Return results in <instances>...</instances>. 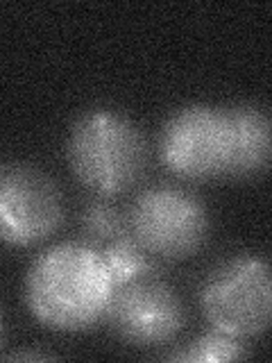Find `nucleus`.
Masks as SVG:
<instances>
[{
  "label": "nucleus",
  "instance_id": "nucleus-1",
  "mask_svg": "<svg viewBox=\"0 0 272 363\" xmlns=\"http://www.w3.org/2000/svg\"><path fill=\"white\" fill-rule=\"evenodd\" d=\"M116 279L91 243H57L32 261L26 279L30 313L55 332H86L109 313Z\"/></svg>",
  "mask_w": 272,
  "mask_h": 363
},
{
  "label": "nucleus",
  "instance_id": "nucleus-2",
  "mask_svg": "<svg viewBox=\"0 0 272 363\" xmlns=\"http://www.w3.org/2000/svg\"><path fill=\"white\" fill-rule=\"evenodd\" d=\"M68 166L98 196H120L145 173L147 145L141 130L111 109H91L68 134Z\"/></svg>",
  "mask_w": 272,
  "mask_h": 363
},
{
  "label": "nucleus",
  "instance_id": "nucleus-3",
  "mask_svg": "<svg viewBox=\"0 0 272 363\" xmlns=\"http://www.w3.org/2000/svg\"><path fill=\"white\" fill-rule=\"evenodd\" d=\"M128 230L150 257L188 259L209 236V213L198 196L173 184L147 186L136 196Z\"/></svg>",
  "mask_w": 272,
  "mask_h": 363
},
{
  "label": "nucleus",
  "instance_id": "nucleus-4",
  "mask_svg": "<svg viewBox=\"0 0 272 363\" xmlns=\"http://www.w3.org/2000/svg\"><path fill=\"white\" fill-rule=\"evenodd\" d=\"M200 304L215 332L234 338L264 334L272 313L266 259L234 257L220 264L202 284Z\"/></svg>",
  "mask_w": 272,
  "mask_h": 363
},
{
  "label": "nucleus",
  "instance_id": "nucleus-5",
  "mask_svg": "<svg viewBox=\"0 0 272 363\" xmlns=\"http://www.w3.org/2000/svg\"><path fill=\"white\" fill-rule=\"evenodd\" d=\"M164 166L184 179L230 175L232 128L227 109L188 105L170 116L159 136Z\"/></svg>",
  "mask_w": 272,
  "mask_h": 363
},
{
  "label": "nucleus",
  "instance_id": "nucleus-6",
  "mask_svg": "<svg viewBox=\"0 0 272 363\" xmlns=\"http://www.w3.org/2000/svg\"><path fill=\"white\" fill-rule=\"evenodd\" d=\"M64 223V198L55 179L32 164L0 166V241L30 247Z\"/></svg>",
  "mask_w": 272,
  "mask_h": 363
},
{
  "label": "nucleus",
  "instance_id": "nucleus-7",
  "mask_svg": "<svg viewBox=\"0 0 272 363\" xmlns=\"http://www.w3.org/2000/svg\"><path fill=\"white\" fill-rule=\"evenodd\" d=\"M107 318L123 340L141 347L164 345L184 327L175 291L152 275L116 286Z\"/></svg>",
  "mask_w": 272,
  "mask_h": 363
},
{
  "label": "nucleus",
  "instance_id": "nucleus-8",
  "mask_svg": "<svg viewBox=\"0 0 272 363\" xmlns=\"http://www.w3.org/2000/svg\"><path fill=\"white\" fill-rule=\"evenodd\" d=\"M232 128V177H249L268 168L270 121L266 111L249 105L227 109Z\"/></svg>",
  "mask_w": 272,
  "mask_h": 363
},
{
  "label": "nucleus",
  "instance_id": "nucleus-9",
  "mask_svg": "<svg viewBox=\"0 0 272 363\" xmlns=\"http://www.w3.org/2000/svg\"><path fill=\"white\" fill-rule=\"evenodd\" d=\"M102 252H105L107 266L111 270L113 279H116V286L134 281V279H141V277H147L154 272V264H152L150 255L136 245L134 238L128 234L113 238V241L109 243V247L102 250Z\"/></svg>",
  "mask_w": 272,
  "mask_h": 363
},
{
  "label": "nucleus",
  "instance_id": "nucleus-10",
  "mask_svg": "<svg viewBox=\"0 0 272 363\" xmlns=\"http://www.w3.org/2000/svg\"><path fill=\"white\" fill-rule=\"evenodd\" d=\"M247 350L238 338L227 336L222 332H211L196 338L186 350L170 354V361H193V363H220L245 359Z\"/></svg>",
  "mask_w": 272,
  "mask_h": 363
},
{
  "label": "nucleus",
  "instance_id": "nucleus-11",
  "mask_svg": "<svg viewBox=\"0 0 272 363\" xmlns=\"http://www.w3.org/2000/svg\"><path fill=\"white\" fill-rule=\"evenodd\" d=\"M82 230L94 241H113L128 232V220L113 202L94 200L82 211Z\"/></svg>",
  "mask_w": 272,
  "mask_h": 363
},
{
  "label": "nucleus",
  "instance_id": "nucleus-12",
  "mask_svg": "<svg viewBox=\"0 0 272 363\" xmlns=\"http://www.w3.org/2000/svg\"><path fill=\"white\" fill-rule=\"evenodd\" d=\"M11 359L23 361V359H50V357H48V354H39V352H37V354H34V352H28V354H14Z\"/></svg>",
  "mask_w": 272,
  "mask_h": 363
}]
</instances>
